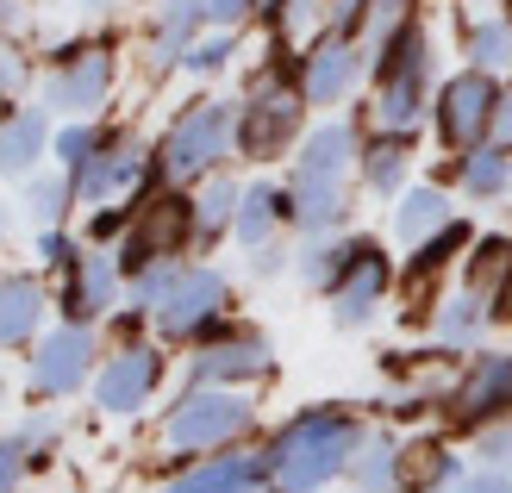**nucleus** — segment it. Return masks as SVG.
<instances>
[{"mask_svg": "<svg viewBox=\"0 0 512 493\" xmlns=\"http://www.w3.org/2000/svg\"><path fill=\"white\" fill-rule=\"evenodd\" d=\"M363 444V419L344 406H306L281 425L263 456H269V481L288 493H319L338 475H350V456Z\"/></svg>", "mask_w": 512, "mask_h": 493, "instance_id": "nucleus-1", "label": "nucleus"}, {"mask_svg": "<svg viewBox=\"0 0 512 493\" xmlns=\"http://www.w3.org/2000/svg\"><path fill=\"white\" fill-rule=\"evenodd\" d=\"M275 63H263L250 75V88L238 100V157L244 163H275L300 150L306 138V94H300V57H288V38H269Z\"/></svg>", "mask_w": 512, "mask_h": 493, "instance_id": "nucleus-2", "label": "nucleus"}, {"mask_svg": "<svg viewBox=\"0 0 512 493\" xmlns=\"http://www.w3.org/2000/svg\"><path fill=\"white\" fill-rule=\"evenodd\" d=\"M431 75H438V57H431V32L413 13L388 44L369 50V119L388 125V132H419V119L431 113Z\"/></svg>", "mask_w": 512, "mask_h": 493, "instance_id": "nucleus-3", "label": "nucleus"}, {"mask_svg": "<svg viewBox=\"0 0 512 493\" xmlns=\"http://www.w3.org/2000/svg\"><path fill=\"white\" fill-rule=\"evenodd\" d=\"M238 150V100H188L157 144V175L169 188H200Z\"/></svg>", "mask_w": 512, "mask_h": 493, "instance_id": "nucleus-4", "label": "nucleus"}, {"mask_svg": "<svg viewBox=\"0 0 512 493\" xmlns=\"http://www.w3.org/2000/svg\"><path fill=\"white\" fill-rule=\"evenodd\" d=\"M250 431H256V406L238 387H188V394L163 412V444L182 450V456L232 450Z\"/></svg>", "mask_w": 512, "mask_h": 493, "instance_id": "nucleus-5", "label": "nucleus"}, {"mask_svg": "<svg viewBox=\"0 0 512 493\" xmlns=\"http://www.w3.org/2000/svg\"><path fill=\"white\" fill-rule=\"evenodd\" d=\"M119 82V44L113 38H75L44 69V107L63 119H94L113 100Z\"/></svg>", "mask_w": 512, "mask_h": 493, "instance_id": "nucleus-6", "label": "nucleus"}, {"mask_svg": "<svg viewBox=\"0 0 512 493\" xmlns=\"http://www.w3.org/2000/svg\"><path fill=\"white\" fill-rule=\"evenodd\" d=\"M500 88L506 82L488 75V69H456L450 82H438V94H431V125H438V144L450 150V157H463V150L494 138Z\"/></svg>", "mask_w": 512, "mask_h": 493, "instance_id": "nucleus-7", "label": "nucleus"}, {"mask_svg": "<svg viewBox=\"0 0 512 493\" xmlns=\"http://www.w3.org/2000/svg\"><path fill=\"white\" fill-rule=\"evenodd\" d=\"M225 306H232V281H225V269L182 263V275L169 281V294H163L157 313H150V325H157L163 344H200L207 331L225 325Z\"/></svg>", "mask_w": 512, "mask_h": 493, "instance_id": "nucleus-8", "label": "nucleus"}, {"mask_svg": "<svg viewBox=\"0 0 512 493\" xmlns=\"http://www.w3.org/2000/svg\"><path fill=\"white\" fill-rule=\"evenodd\" d=\"M275 369V344L256 325H219L188 356V387H250Z\"/></svg>", "mask_w": 512, "mask_h": 493, "instance_id": "nucleus-9", "label": "nucleus"}, {"mask_svg": "<svg viewBox=\"0 0 512 493\" xmlns=\"http://www.w3.org/2000/svg\"><path fill=\"white\" fill-rule=\"evenodd\" d=\"M100 344H94V325H57L44 331L32 356H25V387H32L38 400H69L82 394V387H94V369H100Z\"/></svg>", "mask_w": 512, "mask_h": 493, "instance_id": "nucleus-10", "label": "nucleus"}, {"mask_svg": "<svg viewBox=\"0 0 512 493\" xmlns=\"http://www.w3.org/2000/svg\"><path fill=\"white\" fill-rule=\"evenodd\" d=\"M388 288H394V263H388V250H381L375 238H356L344 275L325 288V300H331V325H338V331H363V325L381 313Z\"/></svg>", "mask_w": 512, "mask_h": 493, "instance_id": "nucleus-11", "label": "nucleus"}, {"mask_svg": "<svg viewBox=\"0 0 512 493\" xmlns=\"http://www.w3.org/2000/svg\"><path fill=\"white\" fill-rule=\"evenodd\" d=\"M163 369H169V362H163L157 344H119L94 369V406L113 412V419H132V412H144L150 400H157Z\"/></svg>", "mask_w": 512, "mask_h": 493, "instance_id": "nucleus-12", "label": "nucleus"}, {"mask_svg": "<svg viewBox=\"0 0 512 493\" xmlns=\"http://www.w3.org/2000/svg\"><path fill=\"white\" fill-rule=\"evenodd\" d=\"M369 69V44L363 38H338V32H319L313 44L300 50V94L306 107H344L356 94Z\"/></svg>", "mask_w": 512, "mask_h": 493, "instance_id": "nucleus-13", "label": "nucleus"}, {"mask_svg": "<svg viewBox=\"0 0 512 493\" xmlns=\"http://www.w3.org/2000/svg\"><path fill=\"white\" fill-rule=\"evenodd\" d=\"M119 294H125L119 256L94 244V250L75 256V269H63V294H57V306H63L69 325H94V319H107L113 306H119Z\"/></svg>", "mask_w": 512, "mask_h": 493, "instance_id": "nucleus-14", "label": "nucleus"}, {"mask_svg": "<svg viewBox=\"0 0 512 493\" xmlns=\"http://www.w3.org/2000/svg\"><path fill=\"white\" fill-rule=\"evenodd\" d=\"M450 406L463 425H494V419H512V350H481L463 381L450 387Z\"/></svg>", "mask_w": 512, "mask_h": 493, "instance_id": "nucleus-15", "label": "nucleus"}, {"mask_svg": "<svg viewBox=\"0 0 512 493\" xmlns=\"http://www.w3.org/2000/svg\"><path fill=\"white\" fill-rule=\"evenodd\" d=\"M207 25H213L207 0H157V13H150V38H144V69L150 75H175Z\"/></svg>", "mask_w": 512, "mask_h": 493, "instance_id": "nucleus-16", "label": "nucleus"}, {"mask_svg": "<svg viewBox=\"0 0 512 493\" xmlns=\"http://www.w3.org/2000/svg\"><path fill=\"white\" fill-rule=\"evenodd\" d=\"M50 138H57V113L44 107H7L0 113V175L7 181H25V175H38V163L50 157Z\"/></svg>", "mask_w": 512, "mask_h": 493, "instance_id": "nucleus-17", "label": "nucleus"}, {"mask_svg": "<svg viewBox=\"0 0 512 493\" xmlns=\"http://www.w3.org/2000/svg\"><path fill=\"white\" fill-rule=\"evenodd\" d=\"M356 157H363V138H356L350 119H319L313 132L300 138L294 150V175H313V181H350Z\"/></svg>", "mask_w": 512, "mask_h": 493, "instance_id": "nucleus-18", "label": "nucleus"}, {"mask_svg": "<svg viewBox=\"0 0 512 493\" xmlns=\"http://www.w3.org/2000/svg\"><path fill=\"white\" fill-rule=\"evenodd\" d=\"M256 481H269L263 450H213L207 462H194L169 481V493H250Z\"/></svg>", "mask_w": 512, "mask_h": 493, "instance_id": "nucleus-19", "label": "nucleus"}, {"mask_svg": "<svg viewBox=\"0 0 512 493\" xmlns=\"http://www.w3.org/2000/svg\"><path fill=\"white\" fill-rule=\"evenodd\" d=\"M463 288L488 300L494 319L512 313V238H506V231H488V238L469 244V256H463Z\"/></svg>", "mask_w": 512, "mask_h": 493, "instance_id": "nucleus-20", "label": "nucleus"}, {"mask_svg": "<svg viewBox=\"0 0 512 493\" xmlns=\"http://www.w3.org/2000/svg\"><path fill=\"white\" fill-rule=\"evenodd\" d=\"M288 206H294V231H300V238H331V231L350 219V181L288 175Z\"/></svg>", "mask_w": 512, "mask_h": 493, "instance_id": "nucleus-21", "label": "nucleus"}, {"mask_svg": "<svg viewBox=\"0 0 512 493\" xmlns=\"http://www.w3.org/2000/svg\"><path fill=\"white\" fill-rule=\"evenodd\" d=\"M406 175H413V132H388V125H375L363 138V157H356V181H363L369 194L394 200L406 188Z\"/></svg>", "mask_w": 512, "mask_h": 493, "instance_id": "nucleus-22", "label": "nucleus"}, {"mask_svg": "<svg viewBox=\"0 0 512 493\" xmlns=\"http://www.w3.org/2000/svg\"><path fill=\"white\" fill-rule=\"evenodd\" d=\"M44 313L50 294L32 275H0V350H25L44 337Z\"/></svg>", "mask_w": 512, "mask_h": 493, "instance_id": "nucleus-23", "label": "nucleus"}, {"mask_svg": "<svg viewBox=\"0 0 512 493\" xmlns=\"http://www.w3.org/2000/svg\"><path fill=\"white\" fill-rule=\"evenodd\" d=\"M281 225H294L288 188H281V181H250L244 200H238V219H232V238L244 250H263V244L281 238Z\"/></svg>", "mask_w": 512, "mask_h": 493, "instance_id": "nucleus-24", "label": "nucleus"}, {"mask_svg": "<svg viewBox=\"0 0 512 493\" xmlns=\"http://www.w3.org/2000/svg\"><path fill=\"white\" fill-rule=\"evenodd\" d=\"M456 219V206H450V194L438 188V181H419V188H400L394 194V238L413 250V244H425L431 231H444Z\"/></svg>", "mask_w": 512, "mask_h": 493, "instance_id": "nucleus-25", "label": "nucleus"}, {"mask_svg": "<svg viewBox=\"0 0 512 493\" xmlns=\"http://www.w3.org/2000/svg\"><path fill=\"white\" fill-rule=\"evenodd\" d=\"M494 325V306L469 294V288H456L450 300H438V313H431V337H438V350H475L481 337H488Z\"/></svg>", "mask_w": 512, "mask_h": 493, "instance_id": "nucleus-26", "label": "nucleus"}, {"mask_svg": "<svg viewBox=\"0 0 512 493\" xmlns=\"http://www.w3.org/2000/svg\"><path fill=\"white\" fill-rule=\"evenodd\" d=\"M456 188H463L469 200H500L512 188V150L500 138L463 150V157H456Z\"/></svg>", "mask_w": 512, "mask_h": 493, "instance_id": "nucleus-27", "label": "nucleus"}, {"mask_svg": "<svg viewBox=\"0 0 512 493\" xmlns=\"http://www.w3.org/2000/svg\"><path fill=\"white\" fill-rule=\"evenodd\" d=\"M238 200H244V188L232 175H207L194 188V244H219L225 231H232V219H238Z\"/></svg>", "mask_w": 512, "mask_h": 493, "instance_id": "nucleus-28", "label": "nucleus"}, {"mask_svg": "<svg viewBox=\"0 0 512 493\" xmlns=\"http://www.w3.org/2000/svg\"><path fill=\"white\" fill-rule=\"evenodd\" d=\"M463 63L488 75H512V13H481L463 25Z\"/></svg>", "mask_w": 512, "mask_h": 493, "instance_id": "nucleus-29", "label": "nucleus"}, {"mask_svg": "<svg viewBox=\"0 0 512 493\" xmlns=\"http://www.w3.org/2000/svg\"><path fill=\"white\" fill-rule=\"evenodd\" d=\"M400 456H406V444L394 431H363V444L350 456V481L363 493H388L400 481Z\"/></svg>", "mask_w": 512, "mask_h": 493, "instance_id": "nucleus-30", "label": "nucleus"}, {"mask_svg": "<svg viewBox=\"0 0 512 493\" xmlns=\"http://www.w3.org/2000/svg\"><path fill=\"white\" fill-rule=\"evenodd\" d=\"M400 481H406V493H450L463 481V456L444 444H413L400 456Z\"/></svg>", "mask_w": 512, "mask_h": 493, "instance_id": "nucleus-31", "label": "nucleus"}, {"mask_svg": "<svg viewBox=\"0 0 512 493\" xmlns=\"http://www.w3.org/2000/svg\"><path fill=\"white\" fill-rule=\"evenodd\" d=\"M69 206H75V181H69V169H38V175H25L19 213L32 219L38 231H44V225H63Z\"/></svg>", "mask_w": 512, "mask_h": 493, "instance_id": "nucleus-32", "label": "nucleus"}, {"mask_svg": "<svg viewBox=\"0 0 512 493\" xmlns=\"http://www.w3.org/2000/svg\"><path fill=\"white\" fill-rule=\"evenodd\" d=\"M350 244H356V238H338V231H331V238H306V244L294 250V275H300L313 294H325L331 281L344 275V263H350Z\"/></svg>", "mask_w": 512, "mask_h": 493, "instance_id": "nucleus-33", "label": "nucleus"}, {"mask_svg": "<svg viewBox=\"0 0 512 493\" xmlns=\"http://www.w3.org/2000/svg\"><path fill=\"white\" fill-rule=\"evenodd\" d=\"M232 63H238V25H207V32L194 38V50L182 57V75L213 82V75H225Z\"/></svg>", "mask_w": 512, "mask_h": 493, "instance_id": "nucleus-34", "label": "nucleus"}, {"mask_svg": "<svg viewBox=\"0 0 512 493\" xmlns=\"http://www.w3.org/2000/svg\"><path fill=\"white\" fill-rule=\"evenodd\" d=\"M100 138H107V125H94V119H63L57 125V138H50V157H57V169H88V157L100 150Z\"/></svg>", "mask_w": 512, "mask_h": 493, "instance_id": "nucleus-35", "label": "nucleus"}, {"mask_svg": "<svg viewBox=\"0 0 512 493\" xmlns=\"http://www.w3.org/2000/svg\"><path fill=\"white\" fill-rule=\"evenodd\" d=\"M369 7H375V0H319V32L363 38L369 32Z\"/></svg>", "mask_w": 512, "mask_h": 493, "instance_id": "nucleus-36", "label": "nucleus"}, {"mask_svg": "<svg viewBox=\"0 0 512 493\" xmlns=\"http://www.w3.org/2000/svg\"><path fill=\"white\" fill-rule=\"evenodd\" d=\"M475 456H481V469H494V475H512V419H494V425H481V431H475Z\"/></svg>", "mask_w": 512, "mask_h": 493, "instance_id": "nucleus-37", "label": "nucleus"}, {"mask_svg": "<svg viewBox=\"0 0 512 493\" xmlns=\"http://www.w3.org/2000/svg\"><path fill=\"white\" fill-rule=\"evenodd\" d=\"M25 88H32V57H19L13 44H0V113L19 107Z\"/></svg>", "mask_w": 512, "mask_h": 493, "instance_id": "nucleus-38", "label": "nucleus"}, {"mask_svg": "<svg viewBox=\"0 0 512 493\" xmlns=\"http://www.w3.org/2000/svg\"><path fill=\"white\" fill-rule=\"evenodd\" d=\"M413 13H419L413 0H375V7H369V32H363V44H369V50H375V44H388Z\"/></svg>", "mask_w": 512, "mask_h": 493, "instance_id": "nucleus-39", "label": "nucleus"}, {"mask_svg": "<svg viewBox=\"0 0 512 493\" xmlns=\"http://www.w3.org/2000/svg\"><path fill=\"white\" fill-rule=\"evenodd\" d=\"M75 256H82V244H75L63 225H44V231H38V263H44V269L63 275V269H75Z\"/></svg>", "mask_w": 512, "mask_h": 493, "instance_id": "nucleus-40", "label": "nucleus"}, {"mask_svg": "<svg viewBox=\"0 0 512 493\" xmlns=\"http://www.w3.org/2000/svg\"><path fill=\"white\" fill-rule=\"evenodd\" d=\"M19 444H25V456L38 462V456H44L50 444H57V419H50V412H32V419L19 425Z\"/></svg>", "mask_w": 512, "mask_h": 493, "instance_id": "nucleus-41", "label": "nucleus"}, {"mask_svg": "<svg viewBox=\"0 0 512 493\" xmlns=\"http://www.w3.org/2000/svg\"><path fill=\"white\" fill-rule=\"evenodd\" d=\"M25 462H32V456H25V444H19V437H0V493H13V487H19Z\"/></svg>", "mask_w": 512, "mask_h": 493, "instance_id": "nucleus-42", "label": "nucleus"}, {"mask_svg": "<svg viewBox=\"0 0 512 493\" xmlns=\"http://www.w3.org/2000/svg\"><path fill=\"white\" fill-rule=\"evenodd\" d=\"M250 269L256 275H281V269H294V250H281V244H263V250H250Z\"/></svg>", "mask_w": 512, "mask_h": 493, "instance_id": "nucleus-43", "label": "nucleus"}, {"mask_svg": "<svg viewBox=\"0 0 512 493\" xmlns=\"http://www.w3.org/2000/svg\"><path fill=\"white\" fill-rule=\"evenodd\" d=\"M207 19L213 25H244V19H256V0H207Z\"/></svg>", "mask_w": 512, "mask_h": 493, "instance_id": "nucleus-44", "label": "nucleus"}, {"mask_svg": "<svg viewBox=\"0 0 512 493\" xmlns=\"http://www.w3.org/2000/svg\"><path fill=\"white\" fill-rule=\"evenodd\" d=\"M450 493H512V475H494V469H481V475H463Z\"/></svg>", "mask_w": 512, "mask_h": 493, "instance_id": "nucleus-45", "label": "nucleus"}, {"mask_svg": "<svg viewBox=\"0 0 512 493\" xmlns=\"http://www.w3.org/2000/svg\"><path fill=\"white\" fill-rule=\"evenodd\" d=\"M494 138L512 150V75H506V88H500V119H494Z\"/></svg>", "mask_w": 512, "mask_h": 493, "instance_id": "nucleus-46", "label": "nucleus"}, {"mask_svg": "<svg viewBox=\"0 0 512 493\" xmlns=\"http://www.w3.org/2000/svg\"><path fill=\"white\" fill-rule=\"evenodd\" d=\"M25 19H32V7H25V0H0V32H19Z\"/></svg>", "mask_w": 512, "mask_h": 493, "instance_id": "nucleus-47", "label": "nucleus"}, {"mask_svg": "<svg viewBox=\"0 0 512 493\" xmlns=\"http://www.w3.org/2000/svg\"><path fill=\"white\" fill-rule=\"evenodd\" d=\"M7 231H13V206L0 200V244H7Z\"/></svg>", "mask_w": 512, "mask_h": 493, "instance_id": "nucleus-48", "label": "nucleus"}, {"mask_svg": "<svg viewBox=\"0 0 512 493\" xmlns=\"http://www.w3.org/2000/svg\"><path fill=\"white\" fill-rule=\"evenodd\" d=\"M82 7H88V13H107V7H119V0H82Z\"/></svg>", "mask_w": 512, "mask_h": 493, "instance_id": "nucleus-49", "label": "nucleus"}, {"mask_svg": "<svg viewBox=\"0 0 512 493\" xmlns=\"http://www.w3.org/2000/svg\"><path fill=\"white\" fill-rule=\"evenodd\" d=\"M463 7H512V0H463Z\"/></svg>", "mask_w": 512, "mask_h": 493, "instance_id": "nucleus-50", "label": "nucleus"}, {"mask_svg": "<svg viewBox=\"0 0 512 493\" xmlns=\"http://www.w3.org/2000/svg\"><path fill=\"white\" fill-rule=\"evenodd\" d=\"M0 400H7V375H0Z\"/></svg>", "mask_w": 512, "mask_h": 493, "instance_id": "nucleus-51", "label": "nucleus"}, {"mask_svg": "<svg viewBox=\"0 0 512 493\" xmlns=\"http://www.w3.org/2000/svg\"><path fill=\"white\" fill-rule=\"evenodd\" d=\"M388 493H394V487H388Z\"/></svg>", "mask_w": 512, "mask_h": 493, "instance_id": "nucleus-52", "label": "nucleus"}]
</instances>
